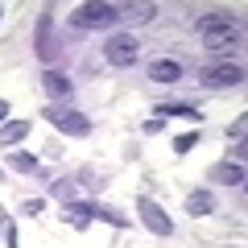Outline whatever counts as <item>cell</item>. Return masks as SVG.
<instances>
[{
  "label": "cell",
  "mask_w": 248,
  "mask_h": 248,
  "mask_svg": "<svg viewBox=\"0 0 248 248\" xmlns=\"http://www.w3.org/2000/svg\"><path fill=\"white\" fill-rule=\"evenodd\" d=\"M199 33H203V46L211 54H228L240 46V29L232 25L228 13H207V17H199Z\"/></svg>",
  "instance_id": "obj_1"
},
{
  "label": "cell",
  "mask_w": 248,
  "mask_h": 248,
  "mask_svg": "<svg viewBox=\"0 0 248 248\" xmlns=\"http://www.w3.org/2000/svg\"><path fill=\"white\" fill-rule=\"evenodd\" d=\"M120 21V9L116 4H104V0H87L71 13V25L75 29H112Z\"/></svg>",
  "instance_id": "obj_2"
},
{
  "label": "cell",
  "mask_w": 248,
  "mask_h": 248,
  "mask_svg": "<svg viewBox=\"0 0 248 248\" xmlns=\"http://www.w3.org/2000/svg\"><path fill=\"white\" fill-rule=\"evenodd\" d=\"M42 116L58 128V133H66V137H87L91 133V120L79 112V108H71V104H46Z\"/></svg>",
  "instance_id": "obj_3"
},
{
  "label": "cell",
  "mask_w": 248,
  "mask_h": 248,
  "mask_svg": "<svg viewBox=\"0 0 248 248\" xmlns=\"http://www.w3.org/2000/svg\"><path fill=\"white\" fill-rule=\"evenodd\" d=\"M137 58H141V46H137L133 33H108V42H104V62L108 66L128 71V66H137Z\"/></svg>",
  "instance_id": "obj_4"
},
{
  "label": "cell",
  "mask_w": 248,
  "mask_h": 248,
  "mask_svg": "<svg viewBox=\"0 0 248 248\" xmlns=\"http://www.w3.org/2000/svg\"><path fill=\"white\" fill-rule=\"evenodd\" d=\"M137 215H141V223L153 232V236H174V219L166 215V207L161 203H153L149 195H141L137 199Z\"/></svg>",
  "instance_id": "obj_5"
},
{
  "label": "cell",
  "mask_w": 248,
  "mask_h": 248,
  "mask_svg": "<svg viewBox=\"0 0 248 248\" xmlns=\"http://www.w3.org/2000/svg\"><path fill=\"white\" fill-rule=\"evenodd\" d=\"M199 83H203V87H215V91L240 87V83H244V66H240V62H215V66H207V71L199 75Z\"/></svg>",
  "instance_id": "obj_6"
},
{
  "label": "cell",
  "mask_w": 248,
  "mask_h": 248,
  "mask_svg": "<svg viewBox=\"0 0 248 248\" xmlns=\"http://www.w3.org/2000/svg\"><path fill=\"white\" fill-rule=\"evenodd\" d=\"M33 50H37V58H42V62H54V54H58V46H54V9H42V17H37Z\"/></svg>",
  "instance_id": "obj_7"
},
{
  "label": "cell",
  "mask_w": 248,
  "mask_h": 248,
  "mask_svg": "<svg viewBox=\"0 0 248 248\" xmlns=\"http://www.w3.org/2000/svg\"><path fill=\"white\" fill-rule=\"evenodd\" d=\"M42 87H46V95H50V99H58V104H71V95H75V83L66 79L62 71H54V66L42 75Z\"/></svg>",
  "instance_id": "obj_8"
},
{
  "label": "cell",
  "mask_w": 248,
  "mask_h": 248,
  "mask_svg": "<svg viewBox=\"0 0 248 248\" xmlns=\"http://www.w3.org/2000/svg\"><path fill=\"white\" fill-rule=\"evenodd\" d=\"M207 182H223V186H244V166L240 161H215L207 170Z\"/></svg>",
  "instance_id": "obj_9"
},
{
  "label": "cell",
  "mask_w": 248,
  "mask_h": 248,
  "mask_svg": "<svg viewBox=\"0 0 248 248\" xmlns=\"http://www.w3.org/2000/svg\"><path fill=\"white\" fill-rule=\"evenodd\" d=\"M29 133H33V124H29V120H4V124H0V149L21 145Z\"/></svg>",
  "instance_id": "obj_10"
},
{
  "label": "cell",
  "mask_w": 248,
  "mask_h": 248,
  "mask_svg": "<svg viewBox=\"0 0 248 248\" xmlns=\"http://www.w3.org/2000/svg\"><path fill=\"white\" fill-rule=\"evenodd\" d=\"M62 219L71 223L75 232H87L91 219H95V211H91V203H66V207H62Z\"/></svg>",
  "instance_id": "obj_11"
},
{
  "label": "cell",
  "mask_w": 248,
  "mask_h": 248,
  "mask_svg": "<svg viewBox=\"0 0 248 248\" xmlns=\"http://www.w3.org/2000/svg\"><path fill=\"white\" fill-rule=\"evenodd\" d=\"M149 79L153 83H178V79H182V62H174V58L149 62Z\"/></svg>",
  "instance_id": "obj_12"
},
{
  "label": "cell",
  "mask_w": 248,
  "mask_h": 248,
  "mask_svg": "<svg viewBox=\"0 0 248 248\" xmlns=\"http://www.w3.org/2000/svg\"><path fill=\"white\" fill-rule=\"evenodd\" d=\"M215 211V195L211 190H195V195H186V215H195V219H203V215Z\"/></svg>",
  "instance_id": "obj_13"
},
{
  "label": "cell",
  "mask_w": 248,
  "mask_h": 248,
  "mask_svg": "<svg viewBox=\"0 0 248 248\" xmlns=\"http://www.w3.org/2000/svg\"><path fill=\"white\" fill-rule=\"evenodd\" d=\"M157 17V4H128V9H120V21H128V25H149V21Z\"/></svg>",
  "instance_id": "obj_14"
},
{
  "label": "cell",
  "mask_w": 248,
  "mask_h": 248,
  "mask_svg": "<svg viewBox=\"0 0 248 248\" xmlns=\"http://www.w3.org/2000/svg\"><path fill=\"white\" fill-rule=\"evenodd\" d=\"M153 116H157V120H199V112L190 104H157Z\"/></svg>",
  "instance_id": "obj_15"
},
{
  "label": "cell",
  "mask_w": 248,
  "mask_h": 248,
  "mask_svg": "<svg viewBox=\"0 0 248 248\" xmlns=\"http://www.w3.org/2000/svg\"><path fill=\"white\" fill-rule=\"evenodd\" d=\"M4 161H9V170H17V174H37V170H42L33 153H21V149H13Z\"/></svg>",
  "instance_id": "obj_16"
},
{
  "label": "cell",
  "mask_w": 248,
  "mask_h": 248,
  "mask_svg": "<svg viewBox=\"0 0 248 248\" xmlns=\"http://www.w3.org/2000/svg\"><path fill=\"white\" fill-rule=\"evenodd\" d=\"M50 195L58 199L62 207H66V203H79V190H75V182H66V178H58V182H50Z\"/></svg>",
  "instance_id": "obj_17"
},
{
  "label": "cell",
  "mask_w": 248,
  "mask_h": 248,
  "mask_svg": "<svg viewBox=\"0 0 248 248\" xmlns=\"http://www.w3.org/2000/svg\"><path fill=\"white\" fill-rule=\"evenodd\" d=\"M91 211H95V219H104V223H112V228H128V215H120V211H112V207H99V203H91Z\"/></svg>",
  "instance_id": "obj_18"
},
{
  "label": "cell",
  "mask_w": 248,
  "mask_h": 248,
  "mask_svg": "<svg viewBox=\"0 0 248 248\" xmlns=\"http://www.w3.org/2000/svg\"><path fill=\"white\" fill-rule=\"evenodd\" d=\"M199 145V133H182V137H174V153H190Z\"/></svg>",
  "instance_id": "obj_19"
},
{
  "label": "cell",
  "mask_w": 248,
  "mask_h": 248,
  "mask_svg": "<svg viewBox=\"0 0 248 248\" xmlns=\"http://www.w3.org/2000/svg\"><path fill=\"white\" fill-rule=\"evenodd\" d=\"M0 228H4V244H9V248H17V228H13V219H9L4 211H0Z\"/></svg>",
  "instance_id": "obj_20"
},
{
  "label": "cell",
  "mask_w": 248,
  "mask_h": 248,
  "mask_svg": "<svg viewBox=\"0 0 248 248\" xmlns=\"http://www.w3.org/2000/svg\"><path fill=\"white\" fill-rule=\"evenodd\" d=\"M161 128H166V120H157V116H153V120H145V137H157Z\"/></svg>",
  "instance_id": "obj_21"
},
{
  "label": "cell",
  "mask_w": 248,
  "mask_h": 248,
  "mask_svg": "<svg viewBox=\"0 0 248 248\" xmlns=\"http://www.w3.org/2000/svg\"><path fill=\"white\" fill-rule=\"evenodd\" d=\"M42 207H46L42 199H29V203H25V215H42Z\"/></svg>",
  "instance_id": "obj_22"
},
{
  "label": "cell",
  "mask_w": 248,
  "mask_h": 248,
  "mask_svg": "<svg viewBox=\"0 0 248 248\" xmlns=\"http://www.w3.org/2000/svg\"><path fill=\"white\" fill-rule=\"evenodd\" d=\"M232 137H236V141H240V137H244V120H236V124H232V128H228V141H232Z\"/></svg>",
  "instance_id": "obj_23"
},
{
  "label": "cell",
  "mask_w": 248,
  "mask_h": 248,
  "mask_svg": "<svg viewBox=\"0 0 248 248\" xmlns=\"http://www.w3.org/2000/svg\"><path fill=\"white\" fill-rule=\"evenodd\" d=\"M9 120V99H0V124Z\"/></svg>",
  "instance_id": "obj_24"
},
{
  "label": "cell",
  "mask_w": 248,
  "mask_h": 248,
  "mask_svg": "<svg viewBox=\"0 0 248 248\" xmlns=\"http://www.w3.org/2000/svg\"><path fill=\"white\" fill-rule=\"evenodd\" d=\"M0 182H4V174H0Z\"/></svg>",
  "instance_id": "obj_25"
},
{
  "label": "cell",
  "mask_w": 248,
  "mask_h": 248,
  "mask_svg": "<svg viewBox=\"0 0 248 248\" xmlns=\"http://www.w3.org/2000/svg\"><path fill=\"white\" fill-rule=\"evenodd\" d=\"M0 17H4V9H0Z\"/></svg>",
  "instance_id": "obj_26"
}]
</instances>
